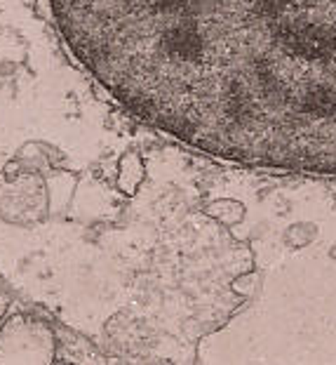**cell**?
<instances>
[{
    "mask_svg": "<svg viewBox=\"0 0 336 365\" xmlns=\"http://www.w3.org/2000/svg\"><path fill=\"white\" fill-rule=\"evenodd\" d=\"M78 61L214 158L336 177V0H50Z\"/></svg>",
    "mask_w": 336,
    "mask_h": 365,
    "instance_id": "6da1fadb",
    "label": "cell"
}]
</instances>
